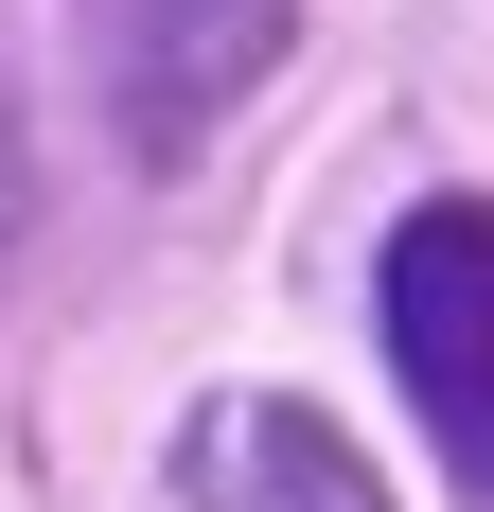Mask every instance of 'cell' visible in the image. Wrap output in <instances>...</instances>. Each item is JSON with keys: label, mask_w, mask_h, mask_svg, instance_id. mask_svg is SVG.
I'll return each instance as SVG.
<instances>
[{"label": "cell", "mask_w": 494, "mask_h": 512, "mask_svg": "<svg viewBox=\"0 0 494 512\" xmlns=\"http://www.w3.org/2000/svg\"><path fill=\"white\" fill-rule=\"evenodd\" d=\"M371 318H389V371H406V407H424V442L494 495V212L424 195L389 230V265H371Z\"/></svg>", "instance_id": "1"}, {"label": "cell", "mask_w": 494, "mask_h": 512, "mask_svg": "<svg viewBox=\"0 0 494 512\" xmlns=\"http://www.w3.org/2000/svg\"><path fill=\"white\" fill-rule=\"evenodd\" d=\"M265 53H283V0H89V71H106V106H124L142 159H195L212 106Z\"/></svg>", "instance_id": "2"}, {"label": "cell", "mask_w": 494, "mask_h": 512, "mask_svg": "<svg viewBox=\"0 0 494 512\" xmlns=\"http://www.w3.org/2000/svg\"><path fill=\"white\" fill-rule=\"evenodd\" d=\"M195 512H389V495L300 389H230L195 407Z\"/></svg>", "instance_id": "3"}]
</instances>
